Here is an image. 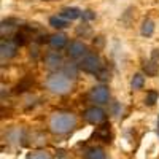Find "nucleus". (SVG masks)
<instances>
[{
    "instance_id": "f257e3e1",
    "label": "nucleus",
    "mask_w": 159,
    "mask_h": 159,
    "mask_svg": "<svg viewBox=\"0 0 159 159\" xmlns=\"http://www.w3.org/2000/svg\"><path fill=\"white\" fill-rule=\"evenodd\" d=\"M80 118L70 110H54L46 118V130L54 137L72 135L78 129Z\"/></svg>"
},
{
    "instance_id": "f03ea898",
    "label": "nucleus",
    "mask_w": 159,
    "mask_h": 159,
    "mask_svg": "<svg viewBox=\"0 0 159 159\" xmlns=\"http://www.w3.org/2000/svg\"><path fill=\"white\" fill-rule=\"evenodd\" d=\"M43 88L46 89V92L57 97H65L72 94L75 91V81L72 78H69L65 73L59 72H49L45 80H43Z\"/></svg>"
},
{
    "instance_id": "7ed1b4c3",
    "label": "nucleus",
    "mask_w": 159,
    "mask_h": 159,
    "mask_svg": "<svg viewBox=\"0 0 159 159\" xmlns=\"http://www.w3.org/2000/svg\"><path fill=\"white\" fill-rule=\"evenodd\" d=\"M88 100L91 102V105H100V107L108 105L111 102L110 88L105 83H99L96 86H92L88 92Z\"/></svg>"
},
{
    "instance_id": "20e7f679",
    "label": "nucleus",
    "mask_w": 159,
    "mask_h": 159,
    "mask_svg": "<svg viewBox=\"0 0 159 159\" xmlns=\"http://www.w3.org/2000/svg\"><path fill=\"white\" fill-rule=\"evenodd\" d=\"M83 121L88 123L89 126H100L103 123H107V118H108V113L105 111L103 107H100V105H89L88 108H84L83 115Z\"/></svg>"
},
{
    "instance_id": "39448f33",
    "label": "nucleus",
    "mask_w": 159,
    "mask_h": 159,
    "mask_svg": "<svg viewBox=\"0 0 159 159\" xmlns=\"http://www.w3.org/2000/svg\"><path fill=\"white\" fill-rule=\"evenodd\" d=\"M78 65H80V69H81V72L96 75V73L103 67V62H102L100 56L97 54L96 51H89L88 54L78 62Z\"/></svg>"
},
{
    "instance_id": "423d86ee",
    "label": "nucleus",
    "mask_w": 159,
    "mask_h": 159,
    "mask_svg": "<svg viewBox=\"0 0 159 159\" xmlns=\"http://www.w3.org/2000/svg\"><path fill=\"white\" fill-rule=\"evenodd\" d=\"M88 52H89V46L83 42V40H72V42H69L67 48H65L67 59L75 61V62H80Z\"/></svg>"
},
{
    "instance_id": "0eeeda50",
    "label": "nucleus",
    "mask_w": 159,
    "mask_h": 159,
    "mask_svg": "<svg viewBox=\"0 0 159 159\" xmlns=\"http://www.w3.org/2000/svg\"><path fill=\"white\" fill-rule=\"evenodd\" d=\"M64 62H65V57L61 54V51H56V49L48 51L43 57V64L48 72H59L62 69Z\"/></svg>"
},
{
    "instance_id": "6e6552de",
    "label": "nucleus",
    "mask_w": 159,
    "mask_h": 159,
    "mask_svg": "<svg viewBox=\"0 0 159 159\" xmlns=\"http://www.w3.org/2000/svg\"><path fill=\"white\" fill-rule=\"evenodd\" d=\"M25 134H27V130H25L24 127L21 126H13L7 130L5 134V140L8 145H11V147H19V145L25 143Z\"/></svg>"
},
{
    "instance_id": "1a4fd4ad",
    "label": "nucleus",
    "mask_w": 159,
    "mask_h": 159,
    "mask_svg": "<svg viewBox=\"0 0 159 159\" xmlns=\"http://www.w3.org/2000/svg\"><path fill=\"white\" fill-rule=\"evenodd\" d=\"M18 48H19V45L15 42V40L2 38V42H0V57H2V62L15 57L18 54Z\"/></svg>"
},
{
    "instance_id": "9d476101",
    "label": "nucleus",
    "mask_w": 159,
    "mask_h": 159,
    "mask_svg": "<svg viewBox=\"0 0 159 159\" xmlns=\"http://www.w3.org/2000/svg\"><path fill=\"white\" fill-rule=\"evenodd\" d=\"M81 157L83 159H108L107 151H105L102 145H89V147H86L81 153Z\"/></svg>"
},
{
    "instance_id": "9b49d317",
    "label": "nucleus",
    "mask_w": 159,
    "mask_h": 159,
    "mask_svg": "<svg viewBox=\"0 0 159 159\" xmlns=\"http://www.w3.org/2000/svg\"><path fill=\"white\" fill-rule=\"evenodd\" d=\"M48 45H49L51 49L62 51V49L67 48V45H69V38H67V35H65V34H62V32L57 30V32H54V34H51V35H49V38H48Z\"/></svg>"
},
{
    "instance_id": "f8f14e48",
    "label": "nucleus",
    "mask_w": 159,
    "mask_h": 159,
    "mask_svg": "<svg viewBox=\"0 0 159 159\" xmlns=\"http://www.w3.org/2000/svg\"><path fill=\"white\" fill-rule=\"evenodd\" d=\"M25 140H30L29 143L32 145V147L42 148L46 143V135L42 130H32V132H27V134H25Z\"/></svg>"
},
{
    "instance_id": "ddd939ff",
    "label": "nucleus",
    "mask_w": 159,
    "mask_h": 159,
    "mask_svg": "<svg viewBox=\"0 0 159 159\" xmlns=\"http://www.w3.org/2000/svg\"><path fill=\"white\" fill-rule=\"evenodd\" d=\"M61 72L62 73H65L69 78H72L73 81L78 78V73L81 72V69H80V65H78V62H75V61H70V59H67L64 62V65H62V69H61Z\"/></svg>"
},
{
    "instance_id": "4468645a",
    "label": "nucleus",
    "mask_w": 159,
    "mask_h": 159,
    "mask_svg": "<svg viewBox=\"0 0 159 159\" xmlns=\"http://www.w3.org/2000/svg\"><path fill=\"white\" fill-rule=\"evenodd\" d=\"M94 137L97 140H100L102 143H111V130H110V126L107 123L97 126L96 127V132H94Z\"/></svg>"
},
{
    "instance_id": "2eb2a0df",
    "label": "nucleus",
    "mask_w": 159,
    "mask_h": 159,
    "mask_svg": "<svg viewBox=\"0 0 159 159\" xmlns=\"http://www.w3.org/2000/svg\"><path fill=\"white\" fill-rule=\"evenodd\" d=\"M156 30V24L151 18H145L142 21V25H140V35L145 37V38H150Z\"/></svg>"
},
{
    "instance_id": "dca6fc26",
    "label": "nucleus",
    "mask_w": 159,
    "mask_h": 159,
    "mask_svg": "<svg viewBox=\"0 0 159 159\" xmlns=\"http://www.w3.org/2000/svg\"><path fill=\"white\" fill-rule=\"evenodd\" d=\"M145 76L147 75H145L143 72H135L130 78V89L132 91H142L143 86H145V81H147Z\"/></svg>"
},
{
    "instance_id": "f3484780",
    "label": "nucleus",
    "mask_w": 159,
    "mask_h": 159,
    "mask_svg": "<svg viewBox=\"0 0 159 159\" xmlns=\"http://www.w3.org/2000/svg\"><path fill=\"white\" fill-rule=\"evenodd\" d=\"M69 24H70V21H69L67 18H64L61 13H59V15H54V16L49 18V25H51L52 29H56V30H61V29L69 27Z\"/></svg>"
},
{
    "instance_id": "a211bd4d",
    "label": "nucleus",
    "mask_w": 159,
    "mask_h": 159,
    "mask_svg": "<svg viewBox=\"0 0 159 159\" xmlns=\"http://www.w3.org/2000/svg\"><path fill=\"white\" fill-rule=\"evenodd\" d=\"M61 15L64 18H67L69 21H75V19H80V18L83 16V11L75 8V7H65V8H62Z\"/></svg>"
},
{
    "instance_id": "6ab92c4d",
    "label": "nucleus",
    "mask_w": 159,
    "mask_h": 159,
    "mask_svg": "<svg viewBox=\"0 0 159 159\" xmlns=\"http://www.w3.org/2000/svg\"><path fill=\"white\" fill-rule=\"evenodd\" d=\"M25 159H54V157H52V154L45 148H35L30 153H27Z\"/></svg>"
},
{
    "instance_id": "aec40b11",
    "label": "nucleus",
    "mask_w": 159,
    "mask_h": 159,
    "mask_svg": "<svg viewBox=\"0 0 159 159\" xmlns=\"http://www.w3.org/2000/svg\"><path fill=\"white\" fill-rule=\"evenodd\" d=\"M124 113V105L118 100H111L108 103V115H111L113 118H121Z\"/></svg>"
},
{
    "instance_id": "412c9836",
    "label": "nucleus",
    "mask_w": 159,
    "mask_h": 159,
    "mask_svg": "<svg viewBox=\"0 0 159 159\" xmlns=\"http://www.w3.org/2000/svg\"><path fill=\"white\" fill-rule=\"evenodd\" d=\"M157 72H159V64L157 62H154V61H148V62H145V65H143V73L147 75V76H156L157 75Z\"/></svg>"
},
{
    "instance_id": "4be33fe9",
    "label": "nucleus",
    "mask_w": 159,
    "mask_h": 159,
    "mask_svg": "<svg viewBox=\"0 0 159 159\" xmlns=\"http://www.w3.org/2000/svg\"><path fill=\"white\" fill-rule=\"evenodd\" d=\"M157 99H159L157 91H156V89H150V91L147 92V96H145V105H147V107H154L156 102H157Z\"/></svg>"
},
{
    "instance_id": "5701e85b",
    "label": "nucleus",
    "mask_w": 159,
    "mask_h": 159,
    "mask_svg": "<svg viewBox=\"0 0 159 159\" xmlns=\"http://www.w3.org/2000/svg\"><path fill=\"white\" fill-rule=\"evenodd\" d=\"M32 84H34V80H30V76H25L21 83H18V86H16L15 92H16V94H19V92H24V91L30 89V88H32Z\"/></svg>"
},
{
    "instance_id": "b1692460",
    "label": "nucleus",
    "mask_w": 159,
    "mask_h": 159,
    "mask_svg": "<svg viewBox=\"0 0 159 159\" xmlns=\"http://www.w3.org/2000/svg\"><path fill=\"white\" fill-rule=\"evenodd\" d=\"M110 75H111V73H110V70H108L107 67H105V65H103V67H102V69H100V70H99V72L96 73V76H97V80H99L100 83H105V81H108V80L111 78Z\"/></svg>"
},
{
    "instance_id": "393cba45",
    "label": "nucleus",
    "mask_w": 159,
    "mask_h": 159,
    "mask_svg": "<svg viewBox=\"0 0 159 159\" xmlns=\"http://www.w3.org/2000/svg\"><path fill=\"white\" fill-rule=\"evenodd\" d=\"M76 35L81 37V38H88V37L91 35V27H89L88 24H81V25L76 29Z\"/></svg>"
},
{
    "instance_id": "a878e982",
    "label": "nucleus",
    "mask_w": 159,
    "mask_h": 159,
    "mask_svg": "<svg viewBox=\"0 0 159 159\" xmlns=\"http://www.w3.org/2000/svg\"><path fill=\"white\" fill-rule=\"evenodd\" d=\"M52 157H54V159H70L72 156H70V153L67 150H57L56 154L52 156Z\"/></svg>"
},
{
    "instance_id": "bb28decb",
    "label": "nucleus",
    "mask_w": 159,
    "mask_h": 159,
    "mask_svg": "<svg viewBox=\"0 0 159 159\" xmlns=\"http://www.w3.org/2000/svg\"><path fill=\"white\" fill-rule=\"evenodd\" d=\"M81 18L86 19V21H91V19L96 18V13H92L91 10H86V11H83V16H81Z\"/></svg>"
},
{
    "instance_id": "cd10ccee",
    "label": "nucleus",
    "mask_w": 159,
    "mask_h": 159,
    "mask_svg": "<svg viewBox=\"0 0 159 159\" xmlns=\"http://www.w3.org/2000/svg\"><path fill=\"white\" fill-rule=\"evenodd\" d=\"M150 59L159 64V48H154V49L151 51V56H150Z\"/></svg>"
},
{
    "instance_id": "c85d7f7f",
    "label": "nucleus",
    "mask_w": 159,
    "mask_h": 159,
    "mask_svg": "<svg viewBox=\"0 0 159 159\" xmlns=\"http://www.w3.org/2000/svg\"><path fill=\"white\" fill-rule=\"evenodd\" d=\"M157 134H159V118H157Z\"/></svg>"
}]
</instances>
